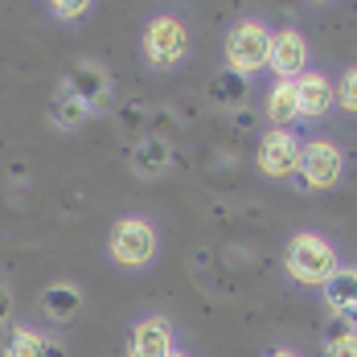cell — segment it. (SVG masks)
<instances>
[{
    "instance_id": "cell-2",
    "label": "cell",
    "mask_w": 357,
    "mask_h": 357,
    "mask_svg": "<svg viewBox=\"0 0 357 357\" xmlns=\"http://www.w3.org/2000/svg\"><path fill=\"white\" fill-rule=\"evenodd\" d=\"M271 37L275 33L263 21H243L234 33L226 37V62H230V70L247 78L250 70L271 66Z\"/></svg>"
},
{
    "instance_id": "cell-23",
    "label": "cell",
    "mask_w": 357,
    "mask_h": 357,
    "mask_svg": "<svg viewBox=\"0 0 357 357\" xmlns=\"http://www.w3.org/2000/svg\"><path fill=\"white\" fill-rule=\"evenodd\" d=\"M267 357H300V354H291V349H271Z\"/></svg>"
},
{
    "instance_id": "cell-3",
    "label": "cell",
    "mask_w": 357,
    "mask_h": 357,
    "mask_svg": "<svg viewBox=\"0 0 357 357\" xmlns=\"http://www.w3.org/2000/svg\"><path fill=\"white\" fill-rule=\"evenodd\" d=\"M156 255V230L144 218H119L111 230V259L119 267H144Z\"/></svg>"
},
{
    "instance_id": "cell-15",
    "label": "cell",
    "mask_w": 357,
    "mask_h": 357,
    "mask_svg": "<svg viewBox=\"0 0 357 357\" xmlns=\"http://www.w3.org/2000/svg\"><path fill=\"white\" fill-rule=\"evenodd\" d=\"M267 119L275 128H287L291 119H300V103H296V82H275L267 95Z\"/></svg>"
},
{
    "instance_id": "cell-17",
    "label": "cell",
    "mask_w": 357,
    "mask_h": 357,
    "mask_svg": "<svg viewBox=\"0 0 357 357\" xmlns=\"http://www.w3.org/2000/svg\"><path fill=\"white\" fill-rule=\"evenodd\" d=\"M86 115H91V111L82 107V103L74 99L70 91H62V95H58V103L50 107V119H54L58 128H78V123H82Z\"/></svg>"
},
{
    "instance_id": "cell-20",
    "label": "cell",
    "mask_w": 357,
    "mask_h": 357,
    "mask_svg": "<svg viewBox=\"0 0 357 357\" xmlns=\"http://www.w3.org/2000/svg\"><path fill=\"white\" fill-rule=\"evenodd\" d=\"M337 103L345 111H357V66L341 78V91H337Z\"/></svg>"
},
{
    "instance_id": "cell-7",
    "label": "cell",
    "mask_w": 357,
    "mask_h": 357,
    "mask_svg": "<svg viewBox=\"0 0 357 357\" xmlns=\"http://www.w3.org/2000/svg\"><path fill=\"white\" fill-rule=\"evenodd\" d=\"M62 91H70L86 111H107L111 107V82H107V74H103V66H95V62L74 66Z\"/></svg>"
},
{
    "instance_id": "cell-12",
    "label": "cell",
    "mask_w": 357,
    "mask_h": 357,
    "mask_svg": "<svg viewBox=\"0 0 357 357\" xmlns=\"http://www.w3.org/2000/svg\"><path fill=\"white\" fill-rule=\"evenodd\" d=\"M41 308H45L50 321H70V317H78V308H82V291L74 284H50L41 291Z\"/></svg>"
},
{
    "instance_id": "cell-19",
    "label": "cell",
    "mask_w": 357,
    "mask_h": 357,
    "mask_svg": "<svg viewBox=\"0 0 357 357\" xmlns=\"http://www.w3.org/2000/svg\"><path fill=\"white\" fill-rule=\"evenodd\" d=\"M50 13H54L58 21H78V17H86V13H91V4H86V0H54V4H50Z\"/></svg>"
},
{
    "instance_id": "cell-5",
    "label": "cell",
    "mask_w": 357,
    "mask_h": 357,
    "mask_svg": "<svg viewBox=\"0 0 357 357\" xmlns=\"http://www.w3.org/2000/svg\"><path fill=\"white\" fill-rule=\"evenodd\" d=\"M345 173V156L333 140H312L304 148V160H300V181L308 189H333Z\"/></svg>"
},
{
    "instance_id": "cell-11",
    "label": "cell",
    "mask_w": 357,
    "mask_h": 357,
    "mask_svg": "<svg viewBox=\"0 0 357 357\" xmlns=\"http://www.w3.org/2000/svg\"><path fill=\"white\" fill-rule=\"evenodd\" d=\"M169 160H173V148L160 140V136L140 140L136 144V152H132V169H136L140 177H160V173L169 169Z\"/></svg>"
},
{
    "instance_id": "cell-22",
    "label": "cell",
    "mask_w": 357,
    "mask_h": 357,
    "mask_svg": "<svg viewBox=\"0 0 357 357\" xmlns=\"http://www.w3.org/2000/svg\"><path fill=\"white\" fill-rule=\"evenodd\" d=\"M8 312H13V296H8V287L0 284V324L8 321Z\"/></svg>"
},
{
    "instance_id": "cell-16",
    "label": "cell",
    "mask_w": 357,
    "mask_h": 357,
    "mask_svg": "<svg viewBox=\"0 0 357 357\" xmlns=\"http://www.w3.org/2000/svg\"><path fill=\"white\" fill-rule=\"evenodd\" d=\"M210 99H214L218 107H238V103H247V78L234 70H222L210 82Z\"/></svg>"
},
{
    "instance_id": "cell-24",
    "label": "cell",
    "mask_w": 357,
    "mask_h": 357,
    "mask_svg": "<svg viewBox=\"0 0 357 357\" xmlns=\"http://www.w3.org/2000/svg\"><path fill=\"white\" fill-rule=\"evenodd\" d=\"M173 357H189V354H173Z\"/></svg>"
},
{
    "instance_id": "cell-6",
    "label": "cell",
    "mask_w": 357,
    "mask_h": 357,
    "mask_svg": "<svg viewBox=\"0 0 357 357\" xmlns=\"http://www.w3.org/2000/svg\"><path fill=\"white\" fill-rule=\"evenodd\" d=\"M300 160H304V144L296 140L287 128H271L263 144H259V169L267 177H291L300 173Z\"/></svg>"
},
{
    "instance_id": "cell-18",
    "label": "cell",
    "mask_w": 357,
    "mask_h": 357,
    "mask_svg": "<svg viewBox=\"0 0 357 357\" xmlns=\"http://www.w3.org/2000/svg\"><path fill=\"white\" fill-rule=\"evenodd\" d=\"M357 333V324L354 317H328V324H324V345H337V341H345V337H354Z\"/></svg>"
},
{
    "instance_id": "cell-21",
    "label": "cell",
    "mask_w": 357,
    "mask_h": 357,
    "mask_svg": "<svg viewBox=\"0 0 357 357\" xmlns=\"http://www.w3.org/2000/svg\"><path fill=\"white\" fill-rule=\"evenodd\" d=\"M324 357H357V333L337 341V345H324Z\"/></svg>"
},
{
    "instance_id": "cell-25",
    "label": "cell",
    "mask_w": 357,
    "mask_h": 357,
    "mask_svg": "<svg viewBox=\"0 0 357 357\" xmlns=\"http://www.w3.org/2000/svg\"><path fill=\"white\" fill-rule=\"evenodd\" d=\"M354 271H357V267H354Z\"/></svg>"
},
{
    "instance_id": "cell-9",
    "label": "cell",
    "mask_w": 357,
    "mask_h": 357,
    "mask_svg": "<svg viewBox=\"0 0 357 357\" xmlns=\"http://www.w3.org/2000/svg\"><path fill=\"white\" fill-rule=\"evenodd\" d=\"M308 62V45L296 29H280L271 37V70L280 74V82H296Z\"/></svg>"
},
{
    "instance_id": "cell-4",
    "label": "cell",
    "mask_w": 357,
    "mask_h": 357,
    "mask_svg": "<svg viewBox=\"0 0 357 357\" xmlns=\"http://www.w3.org/2000/svg\"><path fill=\"white\" fill-rule=\"evenodd\" d=\"M185 50H189V33H185V25H181L177 17H169V13H160V17H152L148 21V33H144V54H148V62L152 66H173L185 58Z\"/></svg>"
},
{
    "instance_id": "cell-13",
    "label": "cell",
    "mask_w": 357,
    "mask_h": 357,
    "mask_svg": "<svg viewBox=\"0 0 357 357\" xmlns=\"http://www.w3.org/2000/svg\"><path fill=\"white\" fill-rule=\"evenodd\" d=\"M4 357H66V354H62L58 341L41 337L33 328H17V333L8 337V345H4Z\"/></svg>"
},
{
    "instance_id": "cell-1",
    "label": "cell",
    "mask_w": 357,
    "mask_h": 357,
    "mask_svg": "<svg viewBox=\"0 0 357 357\" xmlns=\"http://www.w3.org/2000/svg\"><path fill=\"white\" fill-rule=\"evenodd\" d=\"M337 271H341V267H337V250L328 247L321 234L304 230V234H296V238L287 243V275H291L296 284L324 287Z\"/></svg>"
},
{
    "instance_id": "cell-14",
    "label": "cell",
    "mask_w": 357,
    "mask_h": 357,
    "mask_svg": "<svg viewBox=\"0 0 357 357\" xmlns=\"http://www.w3.org/2000/svg\"><path fill=\"white\" fill-rule=\"evenodd\" d=\"M324 300L337 317H357V271H337L324 284Z\"/></svg>"
},
{
    "instance_id": "cell-10",
    "label": "cell",
    "mask_w": 357,
    "mask_h": 357,
    "mask_svg": "<svg viewBox=\"0 0 357 357\" xmlns=\"http://www.w3.org/2000/svg\"><path fill=\"white\" fill-rule=\"evenodd\" d=\"M296 103H300V115L321 119L333 107V82L324 74H300L296 78Z\"/></svg>"
},
{
    "instance_id": "cell-8",
    "label": "cell",
    "mask_w": 357,
    "mask_h": 357,
    "mask_svg": "<svg viewBox=\"0 0 357 357\" xmlns=\"http://www.w3.org/2000/svg\"><path fill=\"white\" fill-rule=\"evenodd\" d=\"M128 357H173V333L165 317H144L136 321L128 337Z\"/></svg>"
}]
</instances>
